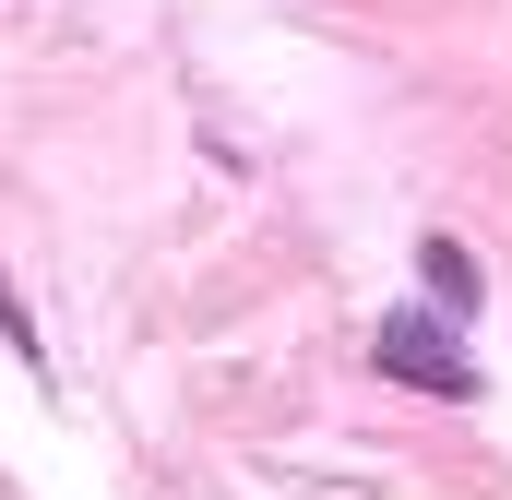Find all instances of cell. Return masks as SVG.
I'll return each instance as SVG.
<instances>
[{
	"instance_id": "3957f363",
	"label": "cell",
	"mask_w": 512,
	"mask_h": 500,
	"mask_svg": "<svg viewBox=\"0 0 512 500\" xmlns=\"http://www.w3.org/2000/svg\"><path fill=\"white\" fill-rule=\"evenodd\" d=\"M0 346H12V358H36V322H24V298H12V286H0Z\"/></svg>"
},
{
	"instance_id": "6da1fadb",
	"label": "cell",
	"mask_w": 512,
	"mask_h": 500,
	"mask_svg": "<svg viewBox=\"0 0 512 500\" xmlns=\"http://www.w3.org/2000/svg\"><path fill=\"white\" fill-rule=\"evenodd\" d=\"M370 370L405 381V393H429V405H477V358L453 346V322H441V310H382Z\"/></svg>"
},
{
	"instance_id": "7a4b0ae2",
	"label": "cell",
	"mask_w": 512,
	"mask_h": 500,
	"mask_svg": "<svg viewBox=\"0 0 512 500\" xmlns=\"http://www.w3.org/2000/svg\"><path fill=\"white\" fill-rule=\"evenodd\" d=\"M417 286H429V310H441V322H477V298H489L477 250H465V239H441V227L417 239Z\"/></svg>"
}]
</instances>
